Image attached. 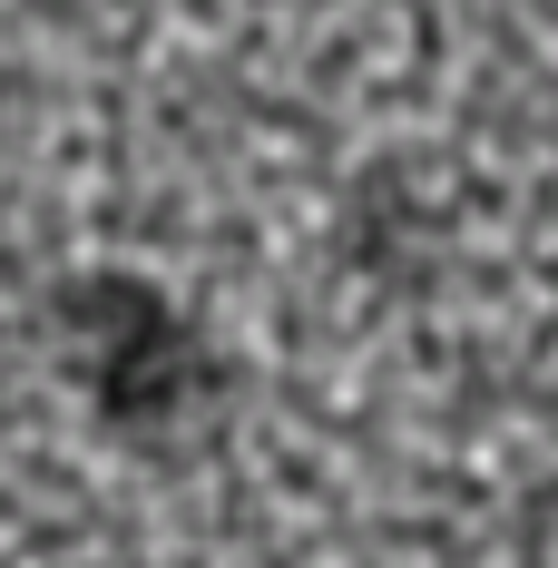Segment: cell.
I'll list each match as a JSON object with an SVG mask.
<instances>
[{
	"mask_svg": "<svg viewBox=\"0 0 558 568\" xmlns=\"http://www.w3.org/2000/svg\"><path fill=\"white\" fill-rule=\"evenodd\" d=\"M40 334H50L59 383L89 402V422L128 442V452H186L225 432L235 412V353H216V334L158 294L128 265H89V275H59L40 304Z\"/></svg>",
	"mask_w": 558,
	"mask_h": 568,
	"instance_id": "1",
	"label": "cell"
},
{
	"mask_svg": "<svg viewBox=\"0 0 558 568\" xmlns=\"http://www.w3.org/2000/svg\"><path fill=\"white\" fill-rule=\"evenodd\" d=\"M442 235H450V206L442 196H412V168H373L353 186V206H343V255H353V275H432L442 265Z\"/></svg>",
	"mask_w": 558,
	"mask_h": 568,
	"instance_id": "2",
	"label": "cell"
},
{
	"mask_svg": "<svg viewBox=\"0 0 558 568\" xmlns=\"http://www.w3.org/2000/svg\"><path fill=\"white\" fill-rule=\"evenodd\" d=\"M509 568H558V470L509 510Z\"/></svg>",
	"mask_w": 558,
	"mask_h": 568,
	"instance_id": "3",
	"label": "cell"
}]
</instances>
